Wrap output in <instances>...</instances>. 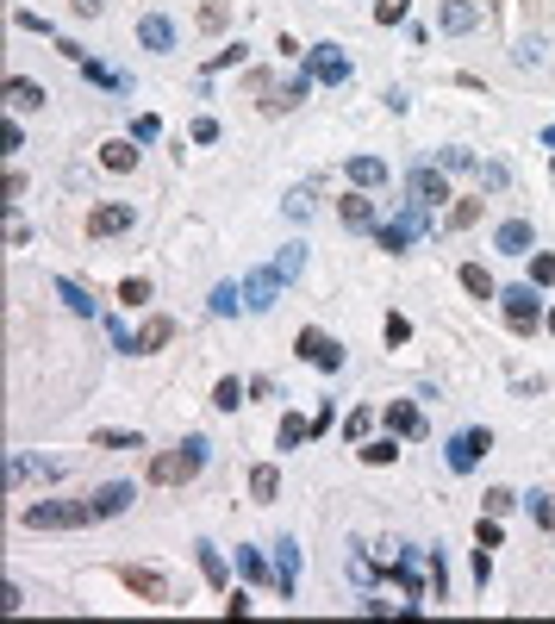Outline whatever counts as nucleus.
I'll use <instances>...</instances> for the list:
<instances>
[{"mask_svg": "<svg viewBox=\"0 0 555 624\" xmlns=\"http://www.w3.org/2000/svg\"><path fill=\"white\" fill-rule=\"evenodd\" d=\"M94 518H100L94 499H38V505H25V524L31 531H82Z\"/></svg>", "mask_w": 555, "mask_h": 624, "instance_id": "nucleus-1", "label": "nucleus"}, {"mask_svg": "<svg viewBox=\"0 0 555 624\" xmlns=\"http://www.w3.org/2000/svg\"><path fill=\"white\" fill-rule=\"evenodd\" d=\"M499 306H506V325H512L518 338H537V319H543L537 281H525V287H499Z\"/></svg>", "mask_w": 555, "mask_h": 624, "instance_id": "nucleus-2", "label": "nucleus"}, {"mask_svg": "<svg viewBox=\"0 0 555 624\" xmlns=\"http://www.w3.org/2000/svg\"><path fill=\"white\" fill-rule=\"evenodd\" d=\"M487 450H493V431H487V425H468V431H455V437H449V450H443V462H449L455 475H474Z\"/></svg>", "mask_w": 555, "mask_h": 624, "instance_id": "nucleus-3", "label": "nucleus"}, {"mask_svg": "<svg viewBox=\"0 0 555 624\" xmlns=\"http://www.w3.org/2000/svg\"><path fill=\"white\" fill-rule=\"evenodd\" d=\"M138 225V207L132 200H100V207H88V238H119V232H132Z\"/></svg>", "mask_w": 555, "mask_h": 624, "instance_id": "nucleus-4", "label": "nucleus"}, {"mask_svg": "<svg viewBox=\"0 0 555 624\" xmlns=\"http://www.w3.org/2000/svg\"><path fill=\"white\" fill-rule=\"evenodd\" d=\"M293 350H299V363H312V369H325V374H337V369H343V344H337V338H325L318 325H306Z\"/></svg>", "mask_w": 555, "mask_h": 624, "instance_id": "nucleus-5", "label": "nucleus"}, {"mask_svg": "<svg viewBox=\"0 0 555 624\" xmlns=\"http://www.w3.org/2000/svg\"><path fill=\"white\" fill-rule=\"evenodd\" d=\"M406 188H412V200H418V207H430V213H437V207H443V200H455V194H449V181H443V169H437V163H418V169H412V181H406Z\"/></svg>", "mask_w": 555, "mask_h": 624, "instance_id": "nucleus-6", "label": "nucleus"}, {"mask_svg": "<svg viewBox=\"0 0 555 624\" xmlns=\"http://www.w3.org/2000/svg\"><path fill=\"white\" fill-rule=\"evenodd\" d=\"M119 581L138 593L143 606H169V581H162L156 568H143V562H126V568H119Z\"/></svg>", "mask_w": 555, "mask_h": 624, "instance_id": "nucleus-7", "label": "nucleus"}, {"mask_svg": "<svg viewBox=\"0 0 555 624\" xmlns=\"http://www.w3.org/2000/svg\"><path fill=\"white\" fill-rule=\"evenodd\" d=\"M306 69H312L318 82H331V88L350 82V57H343L337 44H312V50H306Z\"/></svg>", "mask_w": 555, "mask_h": 624, "instance_id": "nucleus-8", "label": "nucleus"}, {"mask_svg": "<svg viewBox=\"0 0 555 624\" xmlns=\"http://www.w3.org/2000/svg\"><path fill=\"white\" fill-rule=\"evenodd\" d=\"M150 488H181V481H194V462H187V450H162V456H150Z\"/></svg>", "mask_w": 555, "mask_h": 624, "instance_id": "nucleus-9", "label": "nucleus"}, {"mask_svg": "<svg viewBox=\"0 0 555 624\" xmlns=\"http://www.w3.org/2000/svg\"><path fill=\"white\" fill-rule=\"evenodd\" d=\"M531 244H537V225L531 219H506L493 232V250H506V256H531Z\"/></svg>", "mask_w": 555, "mask_h": 624, "instance_id": "nucleus-10", "label": "nucleus"}, {"mask_svg": "<svg viewBox=\"0 0 555 624\" xmlns=\"http://www.w3.org/2000/svg\"><path fill=\"white\" fill-rule=\"evenodd\" d=\"M437 25H443L449 38H462V31L481 25V6H474V0H443V6H437Z\"/></svg>", "mask_w": 555, "mask_h": 624, "instance_id": "nucleus-11", "label": "nucleus"}, {"mask_svg": "<svg viewBox=\"0 0 555 624\" xmlns=\"http://www.w3.org/2000/svg\"><path fill=\"white\" fill-rule=\"evenodd\" d=\"M100 169L107 175H132L138 169V137H107L100 144Z\"/></svg>", "mask_w": 555, "mask_h": 624, "instance_id": "nucleus-12", "label": "nucleus"}, {"mask_svg": "<svg viewBox=\"0 0 555 624\" xmlns=\"http://www.w3.org/2000/svg\"><path fill=\"white\" fill-rule=\"evenodd\" d=\"M275 587H281V600H293V587H299V543L293 537L275 543Z\"/></svg>", "mask_w": 555, "mask_h": 624, "instance_id": "nucleus-13", "label": "nucleus"}, {"mask_svg": "<svg viewBox=\"0 0 555 624\" xmlns=\"http://www.w3.org/2000/svg\"><path fill=\"white\" fill-rule=\"evenodd\" d=\"M275 294H281V275H275V268L250 275V281H244V312H269V306H275Z\"/></svg>", "mask_w": 555, "mask_h": 624, "instance_id": "nucleus-14", "label": "nucleus"}, {"mask_svg": "<svg viewBox=\"0 0 555 624\" xmlns=\"http://www.w3.org/2000/svg\"><path fill=\"white\" fill-rule=\"evenodd\" d=\"M381 418H387V431H394V437H424V412H418L412 400H387V412H381Z\"/></svg>", "mask_w": 555, "mask_h": 624, "instance_id": "nucleus-15", "label": "nucleus"}, {"mask_svg": "<svg viewBox=\"0 0 555 624\" xmlns=\"http://www.w3.org/2000/svg\"><path fill=\"white\" fill-rule=\"evenodd\" d=\"M44 101H50L44 82H31V75H13V82H6V107H13V113H38Z\"/></svg>", "mask_w": 555, "mask_h": 624, "instance_id": "nucleus-16", "label": "nucleus"}, {"mask_svg": "<svg viewBox=\"0 0 555 624\" xmlns=\"http://www.w3.org/2000/svg\"><path fill=\"white\" fill-rule=\"evenodd\" d=\"M337 219H343L350 232H369V225H375V200L356 188V194H343V200H337Z\"/></svg>", "mask_w": 555, "mask_h": 624, "instance_id": "nucleus-17", "label": "nucleus"}, {"mask_svg": "<svg viewBox=\"0 0 555 624\" xmlns=\"http://www.w3.org/2000/svg\"><path fill=\"white\" fill-rule=\"evenodd\" d=\"M138 44L143 50H175V25H169L162 13H143L138 19Z\"/></svg>", "mask_w": 555, "mask_h": 624, "instance_id": "nucleus-18", "label": "nucleus"}, {"mask_svg": "<svg viewBox=\"0 0 555 624\" xmlns=\"http://www.w3.org/2000/svg\"><path fill=\"white\" fill-rule=\"evenodd\" d=\"M132 499H138V488H132V481H107V488L94 494V512H100V518H119Z\"/></svg>", "mask_w": 555, "mask_h": 624, "instance_id": "nucleus-19", "label": "nucleus"}, {"mask_svg": "<svg viewBox=\"0 0 555 624\" xmlns=\"http://www.w3.org/2000/svg\"><path fill=\"white\" fill-rule=\"evenodd\" d=\"M356 456H362L369 469H394L400 444H394V431H387V437H362V444H356Z\"/></svg>", "mask_w": 555, "mask_h": 624, "instance_id": "nucleus-20", "label": "nucleus"}, {"mask_svg": "<svg viewBox=\"0 0 555 624\" xmlns=\"http://www.w3.org/2000/svg\"><path fill=\"white\" fill-rule=\"evenodd\" d=\"M343 169H350L356 188H381V181H387V163H381V156H350Z\"/></svg>", "mask_w": 555, "mask_h": 624, "instance_id": "nucleus-21", "label": "nucleus"}, {"mask_svg": "<svg viewBox=\"0 0 555 624\" xmlns=\"http://www.w3.org/2000/svg\"><path fill=\"white\" fill-rule=\"evenodd\" d=\"M462 287H468L474 300H499V281L487 275V262H462Z\"/></svg>", "mask_w": 555, "mask_h": 624, "instance_id": "nucleus-22", "label": "nucleus"}, {"mask_svg": "<svg viewBox=\"0 0 555 624\" xmlns=\"http://www.w3.org/2000/svg\"><path fill=\"white\" fill-rule=\"evenodd\" d=\"M250 499H256V505H269V499H281V469H269V462H256V469H250Z\"/></svg>", "mask_w": 555, "mask_h": 624, "instance_id": "nucleus-23", "label": "nucleus"}, {"mask_svg": "<svg viewBox=\"0 0 555 624\" xmlns=\"http://www.w3.org/2000/svg\"><path fill=\"white\" fill-rule=\"evenodd\" d=\"M169 338H175V319H162V312H156V319H143V331H138V356L162 350Z\"/></svg>", "mask_w": 555, "mask_h": 624, "instance_id": "nucleus-24", "label": "nucleus"}, {"mask_svg": "<svg viewBox=\"0 0 555 624\" xmlns=\"http://www.w3.org/2000/svg\"><path fill=\"white\" fill-rule=\"evenodd\" d=\"M56 294H63V306H69V312H82V319H94V294H88L82 281H69V275H56Z\"/></svg>", "mask_w": 555, "mask_h": 624, "instance_id": "nucleus-25", "label": "nucleus"}, {"mask_svg": "<svg viewBox=\"0 0 555 624\" xmlns=\"http://www.w3.org/2000/svg\"><path fill=\"white\" fill-rule=\"evenodd\" d=\"M194 562H200L206 587H225V556H219V543H194Z\"/></svg>", "mask_w": 555, "mask_h": 624, "instance_id": "nucleus-26", "label": "nucleus"}, {"mask_svg": "<svg viewBox=\"0 0 555 624\" xmlns=\"http://www.w3.org/2000/svg\"><path fill=\"white\" fill-rule=\"evenodd\" d=\"M244 393H250V387H244L238 374H225V381L212 387V406H219V412H238V406H244Z\"/></svg>", "mask_w": 555, "mask_h": 624, "instance_id": "nucleus-27", "label": "nucleus"}, {"mask_svg": "<svg viewBox=\"0 0 555 624\" xmlns=\"http://www.w3.org/2000/svg\"><path fill=\"white\" fill-rule=\"evenodd\" d=\"M238 575H244V581H275V568H269L263 549H250V543L238 549Z\"/></svg>", "mask_w": 555, "mask_h": 624, "instance_id": "nucleus-28", "label": "nucleus"}, {"mask_svg": "<svg viewBox=\"0 0 555 624\" xmlns=\"http://www.w3.org/2000/svg\"><path fill=\"white\" fill-rule=\"evenodd\" d=\"M238 306H244V287H238V281H219V287H212V312H219V319H231Z\"/></svg>", "mask_w": 555, "mask_h": 624, "instance_id": "nucleus-29", "label": "nucleus"}, {"mask_svg": "<svg viewBox=\"0 0 555 624\" xmlns=\"http://www.w3.org/2000/svg\"><path fill=\"white\" fill-rule=\"evenodd\" d=\"M424 581H430V593H437V600H449V562H443V549H430V562H424Z\"/></svg>", "mask_w": 555, "mask_h": 624, "instance_id": "nucleus-30", "label": "nucleus"}, {"mask_svg": "<svg viewBox=\"0 0 555 624\" xmlns=\"http://www.w3.org/2000/svg\"><path fill=\"white\" fill-rule=\"evenodd\" d=\"M481 213H487V207H481V200H455V207H449V219H443V225H449V232H468V225H474V219H481Z\"/></svg>", "mask_w": 555, "mask_h": 624, "instance_id": "nucleus-31", "label": "nucleus"}, {"mask_svg": "<svg viewBox=\"0 0 555 624\" xmlns=\"http://www.w3.org/2000/svg\"><path fill=\"white\" fill-rule=\"evenodd\" d=\"M369 431H375V406H356V412L343 418V437H350V444H362Z\"/></svg>", "mask_w": 555, "mask_h": 624, "instance_id": "nucleus-32", "label": "nucleus"}, {"mask_svg": "<svg viewBox=\"0 0 555 624\" xmlns=\"http://www.w3.org/2000/svg\"><path fill=\"white\" fill-rule=\"evenodd\" d=\"M525 505H531V524L537 531H555V494H531Z\"/></svg>", "mask_w": 555, "mask_h": 624, "instance_id": "nucleus-33", "label": "nucleus"}, {"mask_svg": "<svg viewBox=\"0 0 555 624\" xmlns=\"http://www.w3.org/2000/svg\"><path fill=\"white\" fill-rule=\"evenodd\" d=\"M299 262H306V244H287V250L275 256V262H269V268H275L281 281H293V275H299Z\"/></svg>", "mask_w": 555, "mask_h": 624, "instance_id": "nucleus-34", "label": "nucleus"}, {"mask_svg": "<svg viewBox=\"0 0 555 624\" xmlns=\"http://www.w3.org/2000/svg\"><path fill=\"white\" fill-rule=\"evenodd\" d=\"M225 25H231V6L225 0H206L200 6V31H225Z\"/></svg>", "mask_w": 555, "mask_h": 624, "instance_id": "nucleus-35", "label": "nucleus"}, {"mask_svg": "<svg viewBox=\"0 0 555 624\" xmlns=\"http://www.w3.org/2000/svg\"><path fill=\"white\" fill-rule=\"evenodd\" d=\"M474 543H481V549H499V543H506V531H499V518H493V512H481V524H474Z\"/></svg>", "mask_w": 555, "mask_h": 624, "instance_id": "nucleus-36", "label": "nucleus"}, {"mask_svg": "<svg viewBox=\"0 0 555 624\" xmlns=\"http://www.w3.org/2000/svg\"><path fill=\"white\" fill-rule=\"evenodd\" d=\"M94 444H100V450H143L138 431H94Z\"/></svg>", "mask_w": 555, "mask_h": 624, "instance_id": "nucleus-37", "label": "nucleus"}, {"mask_svg": "<svg viewBox=\"0 0 555 624\" xmlns=\"http://www.w3.org/2000/svg\"><path fill=\"white\" fill-rule=\"evenodd\" d=\"M82 75H88L94 88H126V82H119V69H107V63H88V57H82Z\"/></svg>", "mask_w": 555, "mask_h": 624, "instance_id": "nucleus-38", "label": "nucleus"}, {"mask_svg": "<svg viewBox=\"0 0 555 624\" xmlns=\"http://www.w3.org/2000/svg\"><path fill=\"white\" fill-rule=\"evenodd\" d=\"M306 431H312V425H306V418H293V412H287V418H281V431H275V444H281V450H293V444H299V437H306Z\"/></svg>", "mask_w": 555, "mask_h": 624, "instance_id": "nucleus-39", "label": "nucleus"}, {"mask_svg": "<svg viewBox=\"0 0 555 624\" xmlns=\"http://www.w3.org/2000/svg\"><path fill=\"white\" fill-rule=\"evenodd\" d=\"M531 281H537V287H550L555 281V256L550 250H531Z\"/></svg>", "mask_w": 555, "mask_h": 624, "instance_id": "nucleus-40", "label": "nucleus"}, {"mask_svg": "<svg viewBox=\"0 0 555 624\" xmlns=\"http://www.w3.org/2000/svg\"><path fill=\"white\" fill-rule=\"evenodd\" d=\"M143 300H150V281H143V275L119 281V306H143Z\"/></svg>", "mask_w": 555, "mask_h": 624, "instance_id": "nucleus-41", "label": "nucleus"}, {"mask_svg": "<svg viewBox=\"0 0 555 624\" xmlns=\"http://www.w3.org/2000/svg\"><path fill=\"white\" fill-rule=\"evenodd\" d=\"M474 175H481V188H493V194H499V188L512 181V169H506V163H481Z\"/></svg>", "mask_w": 555, "mask_h": 624, "instance_id": "nucleus-42", "label": "nucleus"}, {"mask_svg": "<svg viewBox=\"0 0 555 624\" xmlns=\"http://www.w3.org/2000/svg\"><path fill=\"white\" fill-rule=\"evenodd\" d=\"M375 25H406V0H375Z\"/></svg>", "mask_w": 555, "mask_h": 624, "instance_id": "nucleus-43", "label": "nucleus"}, {"mask_svg": "<svg viewBox=\"0 0 555 624\" xmlns=\"http://www.w3.org/2000/svg\"><path fill=\"white\" fill-rule=\"evenodd\" d=\"M512 505H518V494H512V488H487V512H493V518H506Z\"/></svg>", "mask_w": 555, "mask_h": 624, "instance_id": "nucleus-44", "label": "nucleus"}, {"mask_svg": "<svg viewBox=\"0 0 555 624\" xmlns=\"http://www.w3.org/2000/svg\"><path fill=\"white\" fill-rule=\"evenodd\" d=\"M512 57H518V69H537V63H543V38H525Z\"/></svg>", "mask_w": 555, "mask_h": 624, "instance_id": "nucleus-45", "label": "nucleus"}, {"mask_svg": "<svg viewBox=\"0 0 555 624\" xmlns=\"http://www.w3.org/2000/svg\"><path fill=\"white\" fill-rule=\"evenodd\" d=\"M381 331H387V344H406V338H412V319H406V312H387Z\"/></svg>", "mask_w": 555, "mask_h": 624, "instance_id": "nucleus-46", "label": "nucleus"}, {"mask_svg": "<svg viewBox=\"0 0 555 624\" xmlns=\"http://www.w3.org/2000/svg\"><path fill=\"white\" fill-rule=\"evenodd\" d=\"M231 63H244V44H225V50L206 57V69H231Z\"/></svg>", "mask_w": 555, "mask_h": 624, "instance_id": "nucleus-47", "label": "nucleus"}, {"mask_svg": "<svg viewBox=\"0 0 555 624\" xmlns=\"http://www.w3.org/2000/svg\"><path fill=\"white\" fill-rule=\"evenodd\" d=\"M181 450H187V462H194V475H200V469H206V450H212V444H206V437H181Z\"/></svg>", "mask_w": 555, "mask_h": 624, "instance_id": "nucleus-48", "label": "nucleus"}, {"mask_svg": "<svg viewBox=\"0 0 555 624\" xmlns=\"http://www.w3.org/2000/svg\"><path fill=\"white\" fill-rule=\"evenodd\" d=\"M187 137H194V144H212V137H219V119H212V113H200V119H194V131H187Z\"/></svg>", "mask_w": 555, "mask_h": 624, "instance_id": "nucleus-49", "label": "nucleus"}, {"mask_svg": "<svg viewBox=\"0 0 555 624\" xmlns=\"http://www.w3.org/2000/svg\"><path fill=\"white\" fill-rule=\"evenodd\" d=\"M437 163H443V169H481V163H474V150H443Z\"/></svg>", "mask_w": 555, "mask_h": 624, "instance_id": "nucleus-50", "label": "nucleus"}, {"mask_svg": "<svg viewBox=\"0 0 555 624\" xmlns=\"http://www.w3.org/2000/svg\"><path fill=\"white\" fill-rule=\"evenodd\" d=\"M156 131H162V125H156V113H138V119H132V137H138V144H150Z\"/></svg>", "mask_w": 555, "mask_h": 624, "instance_id": "nucleus-51", "label": "nucleus"}, {"mask_svg": "<svg viewBox=\"0 0 555 624\" xmlns=\"http://www.w3.org/2000/svg\"><path fill=\"white\" fill-rule=\"evenodd\" d=\"M287 213H293V219H306V213H312V194H306V188H293V194H287Z\"/></svg>", "mask_w": 555, "mask_h": 624, "instance_id": "nucleus-52", "label": "nucleus"}, {"mask_svg": "<svg viewBox=\"0 0 555 624\" xmlns=\"http://www.w3.org/2000/svg\"><path fill=\"white\" fill-rule=\"evenodd\" d=\"M0 606H6V612H19V606H25V593H19V581H6V587H0Z\"/></svg>", "mask_w": 555, "mask_h": 624, "instance_id": "nucleus-53", "label": "nucleus"}, {"mask_svg": "<svg viewBox=\"0 0 555 624\" xmlns=\"http://www.w3.org/2000/svg\"><path fill=\"white\" fill-rule=\"evenodd\" d=\"M69 6H75L82 19H94V13H100V0H69Z\"/></svg>", "mask_w": 555, "mask_h": 624, "instance_id": "nucleus-54", "label": "nucleus"}, {"mask_svg": "<svg viewBox=\"0 0 555 624\" xmlns=\"http://www.w3.org/2000/svg\"><path fill=\"white\" fill-rule=\"evenodd\" d=\"M543 325H550V338H555V306H550V312H543Z\"/></svg>", "mask_w": 555, "mask_h": 624, "instance_id": "nucleus-55", "label": "nucleus"}]
</instances>
